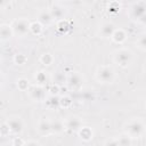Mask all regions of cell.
I'll return each instance as SVG.
<instances>
[{
  "label": "cell",
  "instance_id": "6da1fadb",
  "mask_svg": "<svg viewBox=\"0 0 146 146\" xmlns=\"http://www.w3.org/2000/svg\"><path fill=\"white\" fill-rule=\"evenodd\" d=\"M123 132L129 135L132 139L141 138L146 133V122L141 117H131L123 124Z\"/></svg>",
  "mask_w": 146,
  "mask_h": 146
},
{
  "label": "cell",
  "instance_id": "7a4b0ae2",
  "mask_svg": "<svg viewBox=\"0 0 146 146\" xmlns=\"http://www.w3.org/2000/svg\"><path fill=\"white\" fill-rule=\"evenodd\" d=\"M133 58H135V55H133L132 50L129 48H125V47H120L112 52L113 63L121 68L129 67L132 64Z\"/></svg>",
  "mask_w": 146,
  "mask_h": 146
},
{
  "label": "cell",
  "instance_id": "3957f363",
  "mask_svg": "<svg viewBox=\"0 0 146 146\" xmlns=\"http://www.w3.org/2000/svg\"><path fill=\"white\" fill-rule=\"evenodd\" d=\"M116 79V72L111 65H100L95 71V80L100 84H112Z\"/></svg>",
  "mask_w": 146,
  "mask_h": 146
},
{
  "label": "cell",
  "instance_id": "277c9868",
  "mask_svg": "<svg viewBox=\"0 0 146 146\" xmlns=\"http://www.w3.org/2000/svg\"><path fill=\"white\" fill-rule=\"evenodd\" d=\"M14 34L15 36L18 38H24L30 33V25H31V21L26 17H19V18H15L11 23H10Z\"/></svg>",
  "mask_w": 146,
  "mask_h": 146
},
{
  "label": "cell",
  "instance_id": "5b68a950",
  "mask_svg": "<svg viewBox=\"0 0 146 146\" xmlns=\"http://www.w3.org/2000/svg\"><path fill=\"white\" fill-rule=\"evenodd\" d=\"M5 122L7 123L10 135L13 136H19L24 131V121L18 115H10L5 120Z\"/></svg>",
  "mask_w": 146,
  "mask_h": 146
},
{
  "label": "cell",
  "instance_id": "8992f818",
  "mask_svg": "<svg viewBox=\"0 0 146 146\" xmlns=\"http://www.w3.org/2000/svg\"><path fill=\"white\" fill-rule=\"evenodd\" d=\"M83 83H84V78L80 72L72 71L67 74L66 84H67L68 89H71L73 91H80L83 87Z\"/></svg>",
  "mask_w": 146,
  "mask_h": 146
},
{
  "label": "cell",
  "instance_id": "52a82bcc",
  "mask_svg": "<svg viewBox=\"0 0 146 146\" xmlns=\"http://www.w3.org/2000/svg\"><path fill=\"white\" fill-rule=\"evenodd\" d=\"M30 99L33 100V102H44L47 96H48V92H47V89L43 87V86H39V84H31L30 89L26 91Z\"/></svg>",
  "mask_w": 146,
  "mask_h": 146
},
{
  "label": "cell",
  "instance_id": "ba28073f",
  "mask_svg": "<svg viewBox=\"0 0 146 146\" xmlns=\"http://www.w3.org/2000/svg\"><path fill=\"white\" fill-rule=\"evenodd\" d=\"M145 14H146V2L144 0H138L137 2L131 5V7H130V16H131L132 19L139 22Z\"/></svg>",
  "mask_w": 146,
  "mask_h": 146
},
{
  "label": "cell",
  "instance_id": "9c48e42d",
  "mask_svg": "<svg viewBox=\"0 0 146 146\" xmlns=\"http://www.w3.org/2000/svg\"><path fill=\"white\" fill-rule=\"evenodd\" d=\"M115 30H116L115 24H114L113 22H111V21H106V22H103V23L98 26L97 34H98L99 38H102V39H111Z\"/></svg>",
  "mask_w": 146,
  "mask_h": 146
},
{
  "label": "cell",
  "instance_id": "30bf717a",
  "mask_svg": "<svg viewBox=\"0 0 146 146\" xmlns=\"http://www.w3.org/2000/svg\"><path fill=\"white\" fill-rule=\"evenodd\" d=\"M133 139L127 135L125 132L116 136V137H112L111 139H107L104 141V145H115V146H130L132 145Z\"/></svg>",
  "mask_w": 146,
  "mask_h": 146
},
{
  "label": "cell",
  "instance_id": "8fae6325",
  "mask_svg": "<svg viewBox=\"0 0 146 146\" xmlns=\"http://www.w3.org/2000/svg\"><path fill=\"white\" fill-rule=\"evenodd\" d=\"M83 125V122L81 120V117L76 116V115H71L68 116L66 120H65V128H66V131H70V132H78L81 127Z\"/></svg>",
  "mask_w": 146,
  "mask_h": 146
},
{
  "label": "cell",
  "instance_id": "7c38bea8",
  "mask_svg": "<svg viewBox=\"0 0 146 146\" xmlns=\"http://www.w3.org/2000/svg\"><path fill=\"white\" fill-rule=\"evenodd\" d=\"M35 130L42 136L51 135V120H49V117L47 116L40 117L36 122Z\"/></svg>",
  "mask_w": 146,
  "mask_h": 146
},
{
  "label": "cell",
  "instance_id": "4fadbf2b",
  "mask_svg": "<svg viewBox=\"0 0 146 146\" xmlns=\"http://www.w3.org/2000/svg\"><path fill=\"white\" fill-rule=\"evenodd\" d=\"M49 10H50V13H51V15H52V17H54V19H55L56 22L66 18L67 10H66V8H65L63 5H60V3H54V5H51L50 8H49Z\"/></svg>",
  "mask_w": 146,
  "mask_h": 146
},
{
  "label": "cell",
  "instance_id": "5bb4252c",
  "mask_svg": "<svg viewBox=\"0 0 146 146\" xmlns=\"http://www.w3.org/2000/svg\"><path fill=\"white\" fill-rule=\"evenodd\" d=\"M13 36H15V34L11 25L7 23H2L0 25V40L2 42H7V41H10Z\"/></svg>",
  "mask_w": 146,
  "mask_h": 146
},
{
  "label": "cell",
  "instance_id": "9a60e30c",
  "mask_svg": "<svg viewBox=\"0 0 146 146\" xmlns=\"http://www.w3.org/2000/svg\"><path fill=\"white\" fill-rule=\"evenodd\" d=\"M76 135L79 136V138H80L82 141L89 143V141L92 140V138H94V130L91 129V127L83 124V125L81 127V129L76 132Z\"/></svg>",
  "mask_w": 146,
  "mask_h": 146
},
{
  "label": "cell",
  "instance_id": "2e32d148",
  "mask_svg": "<svg viewBox=\"0 0 146 146\" xmlns=\"http://www.w3.org/2000/svg\"><path fill=\"white\" fill-rule=\"evenodd\" d=\"M43 26H49V25H51L54 22H55V19H54V17H52V15H51V13H50V10L49 9H44V10H41L39 14H38V18H36Z\"/></svg>",
  "mask_w": 146,
  "mask_h": 146
},
{
  "label": "cell",
  "instance_id": "e0dca14e",
  "mask_svg": "<svg viewBox=\"0 0 146 146\" xmlns=\"http://www.w3.org/2000/svg\"><path fill=\"white\" fill-rule=\"evenodd\" d=\"M33 78H34V83H35V84L43 86V87H46V86L49 83L48 81L51 79V78H49L48 72L44 71V70H39V71H36Z\"/></svg>",
  "mask_w": 146,
  "mask_h": 146
},
{
  "label": "cell",
  "instance_id": "ac0fdd59",
  "mask_svg": "<svg viewBox=\"0 0 146 146\" xmlns=\"http://www.w3.org/2000/svg\"><path fill=\"white\" fill-rule=\"evenodd\" d=\"M127 38H128V33H127V31H125L124 29L116 27V30L114 31V33H113L111 40H112L114 43H116V44H122L123 42H125Z\"/></svg>",
  "mask_w": 146,
  "mask_h": 146
},
{
  "label": "cell",
  "instance_id": "d6986e66",
  "mask_svg": "<svg viewBox=\"0 0 146 146\" xmlns=\"http://www.w3.org/2000/svg\"><path fill=\"white\" fill-rule=\"evenodd\" d=\"M64 131H66L65 120H63V119L51 120V133L52 135H60Z\"/></svg>",
  "mask_w": 146,
  "mask_h": 146
},
{
  "label": "cell",
  "instance_id": "ffe728a7",
  "mask_svg": "<svg viewBox=\"0 0 146 146\" xmlns=\"http://www.w3.org/2000/svg\"><path fill=\"white\" fill-rule=\"evenodd\" d=\"M43 103H44V105L48 110H56V108L60 107L59 96H56V95H48Z\"/></svg>",
  "mask_w": 146,
  "mask_h": 146
},
{
  "label": "cell",
  "instance_id": "44dd1931",
  "mask_svg": "<svg viewBox=\"0 0 146 146\" xmlns=\"http://www.w3.org/2000/svg\"><path fill=\"white\" fill-rule=\"evenodd\" d=\"M56 30L59 33H62V34H66L71 30V23L66 18L60 19V21H57L56 22Z\"/></svg>",
  "mask_w": 146,
  "mask_h": 146
},
{
  "label": "cell",
  "instance_id": "7402d4cb",
  "mask_svg": "<svg viewBox=\"0 0 146 146\" xmlns=\"http://www.w3.org/2000/svg\"><path fill=\"white\" fill-rule=\"evenodd\" d=\"M43 29H44V26L38 19L36 21H32L31 25H30V33L38 36V35H40L43 32Z\"/></svg>",
  "mask_w": 146,
  "mask_h": 146
},
{
  "label": "cell",
  "instance_id": "603a6c76",
  "mask_svg": "<svg viewBox=\"0 0 146 146\" xmlns=\"http://www.w3.org/2000/svg\"><path fill=\"white\" fill-rule=\"evenodd\" d=\"M51 82H54V83H57V84H62V83H66V80H67V75L64 73V72H62V71H57V72H55L51 76Z\"/></svg>",
  "mask_w": 146,
  "mask_h": 146
},
{
  "label": "cell",
  "instance_id": "cb8c5ba5",
  "mask_svg": "<svg viewBox=\"0 0 146 146\" xmlns=\"http://www.w3.org/2000/svg\"><path fill=\"white\" fill-rule=\"evenodd\" d=\"M39 60H40V63H41L43 66L48 67V66H51V65L54 64L55 58H54V56H52L50 52H43V54L40 56Z\"/></svg>",
  "mask_w": 146,
  "mask_h": 146
},
{
  "label": "cell",
  "instance_id": "d4e9b609",
  "mask_svg": "<svg viewBox=\"0 0 146 146\" xmlns=\"http://www.w3.org/2000/svg\"><path fill=\"white\" fill-rule=\"evenodd\" d=\"M135 44L141 51H146V32H143L137 36V39L135 41Z\"/></svg>",
  "mask_w": 146,
  "mask_h": 146
},
{
  "label": "cell",
  "instance_id": "484cf974",
  "mask_svg": "<svg viewBox=\"0 0 146 146\" xmlns=\"http://www.w3.org/2000/svg\"><path fill=\"white\" fill-rule=\"evenodd\" d=\"M16 87L21 91H27L31 87V83L26 78H18L16 80Z\"/></svg>",
  "mask_w": 146,
  "mask_h": 146
},
{
  "label": "cell",
  "instance_id": "4316f807",
  "mask_svg": "<svg viewBox=\"0 0 146 146\" xmlns=\"http://www.w3.org/2000/svg\"><path fill=\"white\" fill-rule=\"evenodd\" d=\"M59 104L62 108H70L73 104V99L70 95H62L59 96Z\"/></svg>",
  "mask_w": 146,
  "mask_h": 146
},
{
  "label": "cell",
  "instance_id": "83f0119b",
  "mask_svg": "<svg viewBox=\"0 0 146 146\" xmlns=\"http://www.w3.org/2000/svg\"><path fill=\"white\" fill-rule=\"evenodd\" d=\"M47 92L48 95H56V96H59L60 94V86L57 84V83H49L48 87H47Z\"/></svg>",
  "mask_w": 146,
  "mask_h": 146
},
{
  "label": "cell",
  "instance_id": "f1b7e54d",
  "mask_svg": "<svg viewBox=\"0 0 146 146\" xmlns=\"http://www.w3.org/2000/svg\"><path fill=\"white\" fill-rule=\"evenodd\" d=\"M13 60H14V63H15L16 65L22 66V65H24V64L27 62V57H26V55H24V54H22V52H17V54L14 55Z\"/></svg>",
  "mask_w": 146,
  "mask_h": 146
},
{
  "label": "cell",
  "instance_id": "f546056e",
  "mask_svg": "<svg viewBox=\"0 0 146 146\" xmlns=\"http://www.w3.org/2000/svg\"><path fill=\"white\" fill-rule=\"evenodd\" d=\"M0 133H1L2 137H6V136H9V135H10V130H9V128H8V125H7V123H6L5 121L1 123Z\"/></svg>",
  "mask_w": 146,
  "mask_h": 146
},
{
  "label": "cell",
  "instance_id": "4dcf8cb0",
  "mask_svg": "<svg viewBox=\"0 0 146 146\" xmlns=\"http://www.w3.org/2000/svg\"><path fill=\"white\" fill-rule=\"evenodd\" d=\"M25 144H26V140L21 139L19 137H14V139L11 141V145L13 146H21V145H25Z\"/></svg>",
  "mask_w": 146,
  "mask_h": 146
},
{
  "label": "cell",
  "instance_id": "1f68e13d",
  "mask_svg": "<svg viewBox=\"0 0 146 146\" xmlns=\"http://www.w3.org/2000/svg\"><path fill=\"white\" fill-rule=\"evenodd\" d=\"M25 145H41V143L36 139H30V140H26V144Z\"/></svg>",
  "mask_w": 146,
  "mask_h": 146
},
{
  "label": "cell",
  "instance_id": "d6a6232c",
  "mask_svg": "<svg viewBox=\"0 0 146 146\" xmlns=\"http://www.w3.org/2000/svg\"><path fill=\"white\" fill-rule=\"evenodd\" d=\"M9 3H10V0H0V7H1V9L3 10Z\"/></svg>",
  "mask_w": 146,
  "mask_h": 146
},
{
  "label": "cell",
  "instance_id": "836d02e7",
  "mask_svg": "<svg viewBox=\"0 0 146 146\" xmlns=\"http://www.w3.org/2000/svg\"><path fill=\"white\" fill-rule=\"evenodd\" d=\"M83 5H86V6H91V5H94L97 0H80Z\"/></svg>",
  "mask_w": 146,
  "mask_h": 146
},
{
  "label": "cell",
  "instance_id": "e575fe53",
  "mask_svg": "<svg viewBox=\"0 0 146 146\" xmlns=\"http://www.w3.org/2000/svg\"><path fill=\"white\" fill-rule=\"evenodd\" d=\"M139 23H141V24H144V25H146V14L143 16V18L139 21Z\"/></svg>",
  "mask_w": 146,
  "mask_h": 146
},
{
  "label": "cell",
  "instance_id": "d590c367",
  "mask_svg": "<svg viewBox=\"0 0 146 146\" xmlns=\"http://www.w3.org/2000/svg\"><path fill=\"white\" fill-rule=\"evenodd\" d=\"M143 72L146 74V60L144 62V64H143Z\"/></svg>",
  "mask_w": 146,
  "mask_h": 146
},
{
  "label": "cell",
  "instance_id": "8d00e7d4",
  "mask_svg": "<svg viewBox=\"0 0 146 146\" xmlns=\"http://www.w3.org/2000/svg\"><path fill=\"white\" fill-rule=\"evenodd\" d=\"M55 1H59V0H55Z\"/></svg>",
  "mask_w": 146,
  "mask_h": 146
}]
</instances>
